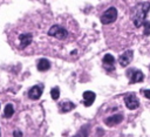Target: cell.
Segmentation results:
<instances>
[{"mask_svg":"<svg viewBox=\"0 0 150 137\" xmlns=\"http://www.w3.org/2000/svg\"><path fill=\"white\" fill-rule=\"evenodd\" d=\"M150 11V2L144 1V2H138L131 11V20L134 22V26L136 28H139L143 26L146 15Z\"/></svg>","mask_w":150,"mask_h":137,"instance_id":"cell-1","label":"cell"},{"mask_svg":"<svg viewBox=\"0 0 150 137\" xmlns=\"http://www.w3.org/2000/svg\"><path fill=\"white\" fill-rule=\"evenodd\" d=\"M48 35L59 40H64L68 35V32L66 30V28H63L60 25H53L49 29H48Z\"/></svg>","mask_w":150,"mask_h":137,"instance_id":"cell-2","label":"cell"},{"mask_svg":"<svg viewBox=\"0 0 150 137\" xmlns=\"http://www.w3.org/2000/svg\"><path fill=\"white\" fill-rule=\"evenodd\" d=\"M127 76L129 77V83L134 84V83H139L144 80V74L136 68H130L127 70Z\"/></svg>","mask_w":150,"mask_h":137,"instance_id":"cell-3","label":"cell"},{"mask_svg":"<svg viewBox=\"0 0 150 137\" xmlns=\"http://www.w3.org/2000/svg\"><path fill=\"white\" fill-rule=\"evenodd\" d=\"M117 19V9L115 7H109L102 15H101V22L103 25H109L114 22Z\"/></svg>","mask_w":150,"mask_h":137,"instance_id":"cell-4","label":"cell"},{"mask_svg":"<svg viewBox=\"0 0 150 137\" xmlns=\"http://www.w3.org/2000/svg\"><path fill=\"white\" fill-rule=\"evenodd\" d=\"M124 103H125L127 108L130 109V110H135L139 107V101H138V98L136 97L135 94H128L124 97Z\"/></svg>","mask_w":150,"mask_h":137,"instance_id":"cell-5","label":"cell"},{"mask_svg":"<svg viewBox=\"0 0 150 137\" xmlns=\"http://www.w3.org/2000/svg\"><path fill=\"white\" fill-rule=\"evenodd\" d=\"M33 41V35L30 33H20L19 34V48L23 49L28 47Z\"/></svg>","mask_w":150,"mask_h":137,"instance_id":"cell-6","label":"cell"},{"mask_svg":"<svg viewBox=\"0 0 150 137\" xmlns=\"http://www.w3.org/2000/svg\"><path fill=\"white\" fill-rule=\"evenodd\" d=\"M132 57H134V50H132V49H129V50H125V52L120 56L118 62H120V64H121L122 67H127V66L130 64Z\"/></svg>","mask_w":150,"mask_h":137,"instance_id":"cell-7","label":"cell"},{"mask_svg":"<svg viewBox=\"0 0 150 137\" xmlns=\"http://www.w3.org/2000/svg\"><path fill=\"white\" fill-rule=\"evenodd\" d=\"M123 121V115L122 114H116V115H112V116H109L104 119V123L109 126H112V125H117L120 124L121 122Z\"/></svg>","mask_w":150,"mask_h":137,"instance_id":"cell-8","label":"cell"},{"mask_svg":"<svg viewBox=\"0 0 150 137\" xmlns=\"http://www.w3.org/2000/svg\"><path fill=\"white\" fill-rule=\"evenodd\" d=\"M42 91H43V89L41 85H34L28 90V97L30 100H38L41 97Z\"/></svg>","mask_w":150,"mask_h":137,"instance_id":"cell-9","label":"cell"},{"mask_svg":"<svg viewBox=\"0 0 150 137\" xmlns=\"http://www.w3.org/2000/svg\"><path fill=\"white\" fill-rule=\"evenodd\" d=\"M95 97H96L95 93H93V91H90V90L84 91V93H83V104H84V107H90V105L94 103Z\"/></svg>","mask_w":150,"mask_h":137,"instance_id":"cell-10","label":"cell"},{"mask_svg":"<svg viewBox=\"0 0 150 137\" xmlns=\"http://www.w3.org/2000/svg\"><path fill=\"white\" fill-rule=\"evenodd\" d=\"M74 108H75V104H74L73 102H70V101H63V102H61V103L59 104V110H60V112H62V114L69 112V111H71Z\"/></svg>","mask_w":150,"mask_h":137,"instance_id":"cell-11","label":"cell"},{"mask_svg":"<svg viewBox=\"0 0 150 137\" xmlns=\"http://www.w3.org/2000/svg\"><path fill=\"white\" fill-rule=\"evenodd\" d=\"M103 64L108 70H112L114 69V64H115V59L111 54H105L103 56Z\"/></svg>","mask_w":150,"mask_h":137,"instance_id":"cell-12","label":"cell"},{"mask_svg":"<svg viewBox=\"0 0 150 137\" xmlns=\"http://www.w3.org/2000/svg\"><path fill=\"white\" fill-rule=\"evenodd\" d=\"M50 68V63L47 59H40L38 61V69L40 71H45V70H48Z\"/></svg>","mask_w":150,"mask_h":137,"instance_id":"cell-13","label":"cell"},{"mask_svg":"<svg viewBox=\"0 0 150 137\" xmlns=\"http://www.w3.org/2000/svg\"><path fill=\"white\" fill-rule=\"evenodd\" d=\"M13 114H14V108H13V105L11 104V103H8V104H6V107H5V110H4V115H5V117H11V116H13Z\"/></svg>","mask_w":150,"mask_h":137,"instance_id":"cell-14","label":"cell"},{"mask_svg":"<svg viewBox=\"0 0 150 137\" xmlns=\"http://www.w3.org/2000/svg\"><path fill=\"white\" fill-rule=\"evenodd\" d=\"M50 96H52V98L53 100H57L59 97H60V89L57 88V87H54V88H52V90H50Z\"/></svg>","mask_w":150,"mask_h":137,"instance_id":"cell-15","label":"cell"},{"mask_svg":"<svg viewBox=\"0 0 150 137\" xmlns=\"http://www.w3.org/2000/svg\"><path fill=\"white\" fill-rule=\"evenodd\" d=\"M143 26H144V35L145 36H149L150 35V21L145 20L144 23H143Z\"/></svg>","mask_w":150,"mask_h":137,"instance_id":"cell-16","label":"cell"},{"mask_svg":"<svg viewBox=\"0 0 150 137\" xmlns=\"http://www.w3.org/2000/svg\"><path fill=\"white\" fill-rule=\"evenodd\" d=\"M73 137H87V131H84V128H83L77 135H75V136H73Z\"/></svg>","mask_w":150,"mask_h":137,"instance_id":"cell-17","label":"cell"},{"mask_svg":"<svg viewBox=\"0 0 150 137\" xmlns=\"http://www.w3.org/2000/svg\"><path fill=\"white\" fill-rule=\"evenodd\" d=\"M142 93H143V95H144L146 98H149V100H150V89H145V90H142Z\"/></svg>","mask_w":150,"mask_h":137,"instance_id":"cell-18","label":"cell"},{"mask_svg":"<svg viewBox=\"0 0 150 137\" xmlns=\"http://www.w3.org/2000/svg\"><path fill=\"white\" fill-rule=\"evenodd\" d=\"M13 135H14V137H22V132L20 130H14Z\"/></svg>","mask_w":150,"mask_h":137,"instance_id":"cell-19","label":"cell"},{"mask_svg":"<svg viewBox=\"0 0 150 137\" xmlns=\"http://www.w3.org/2000/svg\"><path fill=\"white\" fill-rule=\"evenodd\" d=\"M0 136H1V135H0Z\"/></svg>","mask_w":150,"mask_h":137,"instance_id":"cell-20","label":"cell"}]
</instances>
